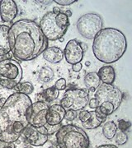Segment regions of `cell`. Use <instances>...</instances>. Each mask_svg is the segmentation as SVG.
I'll return each mask as SVG.
<instances>
[{
  "label": "cell",
  "instance_id": "cell-1",
  "mask_svg": "<svg viewBox=\"0 0 132 148\" xmlns=\"http://www.w3.org/2000/svg\"><path fill=\"white\" fill-rule=\"evenodd\" d=\"M8 41L12 54L22 61L36 58L48 46L47 39L39 25L26 19L16 21L9 27Z\"/></svg>",
  "mask_w": 132,
  "mask_h": 148
},
{
  "label": "cell",
  "instance_id": "cell-2",
  "mask_svg": "<svg viewBox=\"0 0 132 148\" xmlns=\"http://www.w3.org/2000/svg\"><path fill=\"white\" fill-rule=\"evenodd\" d=\"M28 95L16 92L0 108V142L12 143L29 125L28 110L32 106Z\"/></svg>",
  "mask_w": 132,
  "mask_h": 148
},
{
  "label": "cell",
  "instance_id": "cell-3",
  "mask_svg": "<svg viewBox=\"0 0 132 148\" xmlns=\"http://www.w3.org/2000/svg\"><path fill=\"white\" fill-rule=\"evenodd\" d=\"M126 48V38L121 31L115 28L102 29L93 39V54L104 64H112L119 60Z\"/></svg>",
  "mask_w": 132,
  "mask_h": 148
},
{
  "label": "cell",
  "instance_id": "cell-4",
  "mask_svg": "<svg viewBox=\"0 0 132 148\" xmlns=\"http://www.w3.org/2000/svg\"><path fill=\"white\" fill-rule=\"evenodd\" d=\"M123 95L121 90L113 85L102 84L99 86L95 93L97 109L106 116L110 115L119 108Z\"/></svg>",
  "mask_w": 132,
  "mask_h": 148
},
{
  "label": "cell",
  "instance_id": "cell-5",
  "mask_svg": "<svg viewBox=\"0 0 132 148\" xmlns=\"http://www.w3.org/2000/svg\"><path fill=\"white\" fill-rule=\"evenodd\" d=\"M69 26V17L64 12L55 15L52 12L45 14L39 25L47 40H56L62 38Z\"/></svg>",
  "mask_w": 132,
  "mask_h": 148
},
{
  "label": "cell",
  "instance_id": "cell-6",
  "mask_svg": "<svg viewBox=\"0 0 132 148\" xmlns=\"http://www.w3.org/2000/svg\"><path fill=\"white\" fill-rule=\"evenodd\" d=\"M59 148H88L89 138L80 127L68 124L61 126L56 132Z\"/></svg>",
  "mask_w": 132,
  "mask_h": 148
},
{
  "label": "cell",
  "instance_id": "cell-7",
  "mask_svg": "<svg viewBox=\"0 0 132 148\" xmlns=\"http://www.w3.org/2000/svg\"><path fill=\"white\" fill-rule=\"evenodd\" d=\"M22 69L20 64L11 58L0 61V86L7 89H14L21 82Z\"/></svg>",
  "mask_w": 132,
  "mask_h": 148
},
{
  "label": "cell",
  "instance_id": "cell-8",
  "mask_svg": "<svg viewBox=\"0 0 132 148\" xmlns=\"http://www.w3.org/2000/svg\"><path fill=\"white\" fill-rule=\"evenodd\" d=\"M103 27V21L100 15L97 13H87L81 16L77 22V30L79 33L87 39H94L96 35Z\"/></svg>",
  "mask_w": 132,
  "mask_h": 148
},
{
  "label": "cell",
  "instance_id": "cell-9",
  "mask_svg": "<svg viewBox=\"0 0 132 148\" xmlns=\"http://www.w3.org/2000/svg\"><path fill=\"white\" fill-rule=\"evenodd\" d=\"M88 91L85 89L68 90L64 93V97L60 101V106L64 110L78 111L84 110L88 104Z\"/></svg>",
  "mask_w": 132,
  "mask_h": 148
},
{
  "label": "cell",
  "instance_id": "cell-10",
  "mask_svg": "<svg viewBox=\"0 0 132 148\" xmlns=\"http://www.w3.org/2000/svg\"><path fill=\"white\" fill-rule=\"evenodd\" d=\"M49 106L46 102L37 101L32 103L28 110V122L29 125L33 127H40L46 125V115L47 113Z\"/></svg>",
  "mask_w": 132,
  "mask_h": 148
},
{
  "label": "cell",
  "instance_id": "cell-11",
  "mask_svg": "<svg viewBox=\"0 0 132 148\" xmlns=\"http://www.w3.org/2000/svg\"><path fill=\"white\" fill-rule=\"evenodd\" d=\"M21 135L27 143L34 147L43 146L48 140L47 131L45 127H36L32 125H28L24 129Z\"/></svg>",
  "mask_w": 132,
  "mask_h": 148
},
{
  "label": "cell",
  "instance_id": "cell-12",
  "mask_svg": "<svg viewBox=\"0 0 132 148\" xmlns=\"http://www.w3.org/2000/svg\"><path fill=\"white\" fill-rule=\"evenodd\" d=\"M79 120L82 122L83 126L86 129H95L98 127L101 124L106 121V117L102 114L97 109L93 111L82 110L78 114Z\"/></svg>",
  "mask_w": 132,
  "mask_h": 148
},
{
  "label": "cell",
  "instance_id": "cell-13",
  "mask_svg": "<svg viewBox=\"0 0 132 148\" xmlns=\"http://www.w3.org/2000/svg\"><path fill=\"white\" fill-rule=\"evenodd\" d=\"M63 53L66 61L72 65L80 63L84 58V51L80 42L76 40H71L67 43Z\"/></svg>",
  "mask_w": 132,
  "mask_h": 148
},
{
  "label": "cell",
  "instance_id": "cell-14",
  "mask_svg": "<svg viewBox=\"0 0 132 148\" xmlns=\"http://www.w3.org/2000/svg\"><path fill=\"white\" fill-rule=\"evenodd\" d=\"M17 14V7L16 3L12 0L0 1V16L3 21L11 22Z\"/></svg>",
  "mask_w": 132,
  "mask_h": 148
},
{
  "label": "cell",
  "instance_id": "cell-15",
  "mask_svg": "<svg viewBox=\"0 0 132 148\" xmlns=\"http://www.w3.org/2000/svg\"><path fill=\"white\" fill-rule=\"evenodd\" d=\"M65 113L66 110L60 105H53L49 106L46 115V124L50 126L59 125L64 119Z\"/></svg>",
  "mask_w": 132,
  "mask_h": 148
},
{
  "label": "cell",
  "instance_id": "cell-16",
  "mask_svg": "<svg viewBox=\"0 0 132 148\" xmlns=\"http://www.w3.org/2000/svg\"><path fill=\"white\" fill-rule=\"evenodd\" d=\"M9 27L5 25H0V58L5 57L11 51L8 41Z\"/></svg>",
  "mask_w": 132,
  "mask_h": 148
},
{
  "label": "cell",
  "instance_id": "cell-17",
  "mask_svg": "<svg viewBox=\"0 0 132 148\" xmlns=\"http://www.w3.org/2000/svg\"><path fill=\"white\" fill-rule=\"evenodd\" d=\"M42 53L43 58L51 64H58L64 58L63 51L58 47L47 48Z\"/></svg>",
  "mask_w": 132,
  "mask_h": 148
},
{
  "label": "cell",
  "instance_id": "cell-18",
  "mask_svg": "<svg viewBox=\"0 0 132 148\" xmlns=\"http://www.w3.org/2000/svg\"><path fill=\"white\" fill-rule=\"evenodd\" d=\"M97 74L101 82H103V84L112 85V83L115 81V78H116L115 70L111 66L102 67Z\"/></svg>",
  "mask_w": 132,
  "mask_h": 148
},
{
  "label": "cell",
  "instance_id": "cell-19",
  "mask_svg": "<svg viewBox=\"0 0 132 148\" xmlns=\"http://www.w3.org/2000/svg\"><path fill=\"white\" fill-rule=\"evenodd\" d=\"M101 81L97 73H89L84 77V84L86 87L92 92L96 91L100 86Z\"/></svg>",
  "mask_w": 132,
  "mask_h": 148
},
{
  "label": "cell",
  "instance_id": "cell-20",
  "mask_svg": "<svg viewBox=\"0 0 132 148\" xmlns=\"http://www.w3.org/2000/svg\"><path fill=\"white\" fill-rule=\"evenodd\" d=\"M117 130V126L113 121L106 122L102 127V132L106 138L112 139Z\"/></svg>",
  "mask_w": 132,
  "mask_h": 148
},
{
  "label": "cell",
  "instance_id": "cell-21",
  "mask_svg": "<svg viewBox=\"0 0 132 148\" xmlns=\"http://www.w3.org/2000/svg\"><path fill=\"white\" fill-rule=\"evenodd\" d=\"M39 80L42 82V83H47L49 82H50L54 77V71L50 69V67L45 66L41 68V69L39 72Z\"/></svg>",
  "mask_w": 132,
  "mask_h": 148
},
{
  "label": "cell",
  "instance_id": "cell-22",
  "mask_svg": "<svg viewBox=\"0 0 132 148\" xmlns=\"http://www.w3.org/2000/svg\"><path fill=\"white\" fill-rule=\"evenodd\" d=\"M14 90L18 93H21L24 95H30L34 90V86L31 82H19L14 87Z\"/></svg>",
  "mask_w": 132,
  "mask_h": 148
},
{
  "label": "cell",
  "instance_id": "cell-23",
  "mask_svg": "<svg viewBox=\"0 0 132 148\" xmlns=\"http://www.w3.org/2000/svg\"><path fill=\"white\" fill-rule=\"evenodd\" d=\"M44 98L47 102H51V101H55L58 98L59 96V90L55 87V86H51L49 87L46 90L44 91Z\"/></svg>",
  "mask_w": 132,
  "mask_h": 148
},
{
  "label": "cell",
  "instance_id": "cell-24",
  "mask_svg": "<svg viewBox=\"0 0 132 148\" xmlns=\"http://www.w3.org/2000/svg\"><path fill=\"white\" fill-rule=\"evenodd\" d=\"M16 92L17 91L14 89H7L0 86V108L4 105V103L10 95Z\"/></svg>",
  "mask_w": 132,
  "mask_h": 148
},
{
  "label": "cell",
  "instance_id": "cell-25",
  "mask_svg": "<svg viewBox=\"0 0 132 148\" xmlns=\"http://www.w3.org/2000/svg\"><path fill=\"white\" fill-rule=\"evenodd\" d=\"M115 138V141L118 145H124L125 143H126L127 140H128V136L125 132H122L121 130L117 129L116 130V134L114 136Z\"/></svg>",
  "mask_w": 132,
  "mask_h": 148
},
{
  "label": "cell",
  "instance_id": "cell-26",
  "mask_svg": "<svg viewBox=\"0 0 132 148\" xmlns=\"http://www.w3.org/2000/svg\"><path fill=\"white\" fill-rule=\"evenodd\" d=\"M131 125V122L125 121V120L122 119V120H119V122H118V128L117 129L121 130L122 132H126L130 128Z\"/></svg>",
  "mask_w": 132,
  "mask_h": 148
},
{
  "label": "cell",
  "instance_id": "cell-27",
  "mask_svg": "<svg viewBox=\"0 0 132 148\" xmlns=\"http://www.w3.org/2000/svg\"><path fill=\"white\" fill-rule=\"evenodd\" d=\"M78 117V113L77 111L73 110H68L65 113L64 119H67L68 121H74V119Z\"/></svg>",
  "mask_w": 132,
  "mask_h": 148
},
{
  "label": "cell",
  "instance_id": "cell-28",
  "mask_svg": "<svg viewBox=\"0 0 132 148\" xmlns=\"http://www.w3.org/2000/svg\"><path fill=\"white\" fill-rule=\"evenodd\" d=\"M57 90L59 91V90H63L65 89L66 87V80L64 78H59V79L55 82V85L54 86Z\"/></svg>",
  "mask_w": 132,
  "mask_h": 148
},
{
  "label": "cell",
  "instance_id": "cell-29",
  "mask_svg": "<svg viewBox=\"0 0 132 148\" xmlns=\"http://www.w3.org/2000/svg\"><path fill=\"white\" fill-rule=\"evenodd\" d=\"M55 3H56L57 4L61 6H68L71 5L74 3L77 2V0H55Z\"/></svg>",
  "mask_w": 132,
  "mask_h": 148
},
{
  "label": "cell",
  "instance_id": "cell-30",
  "mask_svg": "<svg viewBox=\"0 0 132 148\" xmlns=\"http://www.w3.org/2000/svg\"><path fill=\"white\" fill-rule=\"evenodd\" d=\"M83 68V65L81 63H78V64H75L73 65V71L75 73H79L81 71V69Z\"/></svg>",
  "mask_w": 132,
  "mask_h": 148
},
{
  "label": "cell",
  "instance_id": "cell-31",
  "mask_svg": "<svg viewBox=\"0 0 132 148\" xmlns=\"http://www.w3.org/2000/svg\"><path fill=\"white\" fill-rule=\"evenodd\" d=\"M88 104H89V107L91 109H96L97 107V101H96L95 98L90 100L88 101Z\"/></svg>",
  "mask_w": 132,
  "mask_h": 148
},
{
  "label": "cell",
  "instance_id": "cell-32",
  "mask_svg": "<svg viewBox=\"0 0 132 148\" xmlns=\"http://www.w3.org/2000/svg\"><path fill=\"white\" fill-rule=\"evenodd\" d=\"M97 148H118L116 146L114 145H102V146H100L98 147Z\"/></svg>",
  "mask_w": 132,
  "mask_h": 148
},
{
  "label": "cell",
  "instance_id": "cell-33",
  "mask_svg": "<svg viewBox=\"0 0 132 148\" xmlns=\"http://www.w3.org/2000/svg\"><path fill=\"white\" fill-rule=\"evenodd\" d=\"M52 12L54 14H55V15H57L59 13H60L61 12H60V9L57 8V7H55V8H53V11Z\"/></svg>",
  "mask_w": 132,
  "mask_h": 148
},
{
  "label": "cell",
  "instance_id": "cell-34",
  "mask_svg": "<svg viewBox=\"0 0 132 148\" xmlns=\"http://www.w3.org/2000/svg\"><path fill=\"white\" fill-rule=\"evenodd\" d=\"M80 45H81V48H82V49H83V51L84 52L87 50V49H88V45H85L84 43H80Z\"/></svg>",
  "mask_w": 132,
  "mask_h": 148
},
{
  "label": "cell",
  "instance_id": "cell-35",
  "mask_svg": "<svg viewBox=\"0 0 132 148\" xmlns=\"http://www.w3.org/2000/svg\"><path fill=\"white\" fill-rule=\"evenodd\" d=\"M66 16H68V17H69V16H72V12H71V11L70 10H66L64 12Z\"/></svg>",
  "mask_w": 132,
  "mask_h": 148
},
{
  "label": "cell",
  "instance_id": "cell-36",
  "mask_svg": "<svg viewBox=\"0 0 132 148\" xmlns=\"http://www.w3.org/2000/svg\"><path fill=\"white\" fill-rule=\"evenodd\" d=\"M25 148H33V147L32 146H28V147H26Z\"/></svg>",
  "mask_w": 132,
  "mask_h": 148
},
{
  "label": "cell",
  "instance_id": "cell-37",
  "mask_svg": "<svg viewBox=\"0 0 132 148\" xmlns=\"http://www.w3.org/2000/svg\"><path fill=\"white\" fill-rule=\"evenodd\" d=\"M59 40H60V41H61V42H62V41H64L63 37H62V38H60V39H59Z\"/></svg>",
  "mask_w": 132,
  "mask_h": 148
},
{
  "label": "cell",
  "instance_id": "cell-38",
  "mask_svg": "<svg viewBox=\"0 0 132 148\" xmlns=\"http://www.w3.org/2000/svg\"><path fill=\"white\" fill-rule=\"evenodd\" d=\"M4 58H6L5 57H3V58H0V61H2L3 59H4Z\"/></svg>",
  "mask_w": 132,
  "mask_h": 148
},
{
  "label": "cell",
  "instance_id": "cell-39",
  "mask_svg": "<svg viewBox=\"0 0 132 148\" xmlns=\"http://www.w3.org/2000/svg\"><path fill=\"white\" fill-rule=\"evenodd\" d=\"M2 148H12V147H2Z\"/></svg>",
  "mask_w": 132,
  "mask_h": 148
},
{
  "label": "cell",
  "instance_id": "cell-40",
  "mask_svg": "<svg viewBox=\"0 0 132 148\" xmlns=\"http://www.w3.org/2000/svg\"><path fill=\"white\" fill-rule=\"evenodd\" d=\"M87 65H88V66H89V65H90L89 62H87Z\"/></svg>",
  "mask_w": 132,
  "mask_h": 148
},
{
  "label": "cell",
  "instance_id": "cell-41",
  "mask_svg": "<svg viewBox=\"0 0 132 148\" xmlns=\"http://www.w3.org/2000/svg\"><path fill=\"white\" fill-rule=\"evenodd\" d=\"M50 148H56V147H50Z\"/></svg>",
  "mask_w": 132,
  "mask_h": 148
}]
</instances>
